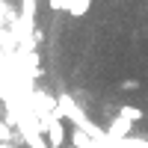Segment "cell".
I'll return each mask as SVG.
<instances>
[{"label":"cell","instance_id":"6da1fadb","mask_svg":"<svg viewBox=\"0 0 148 148\" xmlns=\"http://www.w3.org/2000/svg\"><path fill=\"white\" fill-rule=\"evenodd\" d=\"M45 142H47V148H65V142H68V133H65L62 119H53V125L47 127V133H45Z\"/></svg>","mask_w":148,"mask_h":148},{"label":"cell","instance_id":"7a4b0ae2","mask_svg":"<svg viewBox=\"0 0 148 148\" xmlns=\"http://www.w3.org/2000/svg\"><path fill=\"white\" fill-rule=\"evenodd\" d=\"M130 130H133V125L116 113V119L110 121V127H107V136L113 139V142H121V139H130Z\"/></svg>","mask_w":148,"mask_h":148},{"label":"cell","instance_id":"3957f363","mask_svg":"<svg viewBox=\"0 0 148 148\" xmlns=\"http://www.w3.org/2000/svg\"><path fill=\"white\" fill-rule=\"evenodd\" d=\"M119 116L127 119L130 125H139V121L145 119V110H142V107H133V104H121V107H119Z\"/></svg>","mask_w":148,"mask_h":148},{"label":"cell","instance_id":"277c9868","mask_svg":"<svg viewBox=\"0 0 148 148\" xmlns=\"http://www.w3.org/2000/svg\"><path fill=\"white\" fill-rule=\"evenodd\" d=\"M113 148H148V139H145V136H130V139L116 142Z\"/></svg>","mask_w":148,"mask_h":148},{"label":"cell","instance_id":"5b68a950","mask_svg":"<svg viewBox=\"0 0 148 148\" xmlns=\"http://www.w3.org/2000/svg\"><path fill=\"white\" fill-rule=\"evenodd\" d=\"M47 6H51L53 12H68L71 9V0H47Z\"/></svg>","mask_w":148,"mask_h":148},{"label":"cell","instance_id":"8992f818","mask_svg":"<svg viewBox=\"0 0 148 148\" xmlns=\"http://www.w3.org/2000/svg\"><path fill=\"white\" fill-rule=\"evenodd\" d=\"M121 89H139V83H136V80H125V83H121Z\"/></svg>","mask_w":148,"mask_h":148}]
</instances>
